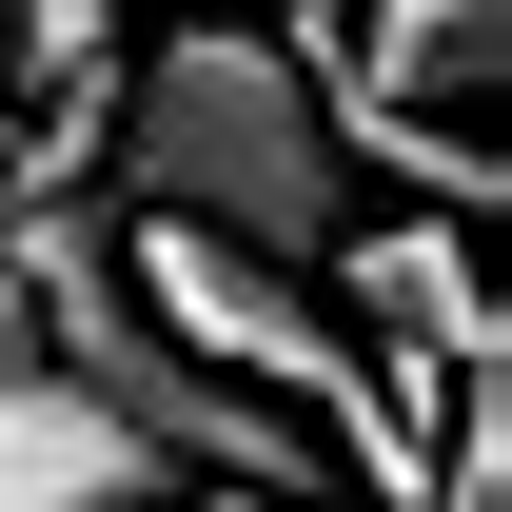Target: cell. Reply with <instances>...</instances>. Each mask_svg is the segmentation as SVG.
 Wrapping results in <instances>:
<instances>
[{"mask_svg":"<svg viewBox=\"0 0 512 512\" xmlns=\"http://www.w3.org/2000/svg\"><path fill=\"white\" fill-rule=\"evenodd\" d=\"M99 178H119V217H197V237L296 256V276L375 217L316 40H276V20H158V40H119V79H99Z\"/></svg>","mask_w":512,"mask_h":512,"instance_id":"1","label":"cell"},{"mask_svg":"<svg viewBox=\"0 0 512 512\" xmlns=\"http://www.w3.org/2000/svg\"><path fill=\"white\" fill-rule=\"evenodd\" d=\"M0 316L40 335V375H79L138 434V473H217V493H256V512H316L335 493V453L296 434L276 394L197 375L178 335H158V296L119 276V217H99L79 178H40V158H20V197H0Z\"/></svg>","mask_w":512,"mask_h":512,"instance_id":"2","label":"cell"},{"mask_svg":"<svg viewBox=\"0 0 512 512\" xmlns=\"http://www.w3.org/2000/svg\"><path fill=\"white\" fill-rule=\"evenodd\" d=\"M119 493H158L138 434H119L79 375H40V335L0 316V512H119Z\"/></svg>","mask_w":512,"mask_h":512,"instance_id":"3","label":"cell"},{"mask_svg":"<svg viewBox=\"0 0 512 512\" xmlns=\"http://www.w3.org/2000/svg\"><path fill=\"white\" fill-rule=\"evenodd\" d=\"M316 276H335V296H355V316L394 335V355L434 335V375H453V394L493 375V296H473V256H453V217H355V237L316 256Z\"/></svg>","mask_w":512,"mask_h":512,"instance_id":"4","label":"cell"},{"mask_svg":"<svg viewBox=\"0 0 512 512\" xmlns=\"http://www.w3.org/2000/svg\"><path fill=\"white\" fill-rule=\"evenodd\" d=\"M335 79H375V99H414V119H473V99L512 79V0H355V60Z\"/></svg>","mask_w":512,"mask_h":512,"instance_id":"5","label":"cell"},{"mask_svg":"<svg viewBox=\"0 0 512 512\" xmlns=\"http://www.w3.org/2000/svg\"><path fill=\"white\" fill-rule=\"evenodd\" d=\"M0 40L40 79V119H99V79H119V0H0Z\"/></svg>","mask_w":512,"mask_h":512,"instance_id":"6","label":"cell"},{"mask_svg":"<svg viewBox=\"0 0 512 512\" xmlns=\"http://www.w3.org/2000/svg\"><path fill=\"white\" fill-rule=\"evenodd\" d=\"M197 20H237V0H197Z\"/></svg>","mask_w":512,"mask_h":512,"instance_id":"7","label":"cell"},{"mask_svg":"<svg viewBox=\"0 0 512 512\" xmlns=\"http://www.w3.org/2000/svg\"><path fill=\"white\" fill-rule=\"evenodd\" d=\"M119 512H158V493H119Z\"/></svg>","mask_w":512,"mask_h":512,"instance_id":"8","label":"cell"}]
</instances>
